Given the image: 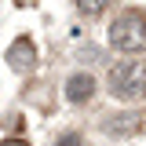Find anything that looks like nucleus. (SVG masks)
Segmentation results:
<instances>
[{
	"label": "nucleus",
	"instance_id": "f257e3e1",
	"mask_svg": "<svg viewBox=\"0 0 146 146\" xmlns=\"http://www.w3.org/2000/svg\"><path fill=\"white\" fill-rule=\"evenodd\" d=\"M110 44L117 51H143L146 48V11L143 7H128V11H121L113 18Z\"/></svg>",
	"mask_w": 146,
	"mask_h": 146
},
{
	"label": "nucleus",
	"instance_id": "f03ea898",
	"mask_svg": "<svg viewBox=\"0 0 146 146\" xmlns=\"http://www.w3.org/2000/svg\"><path fill=\"white\" fill-rule=\"evenodd\" d=\"M110 95L121 102H139L146 95V66L143 62H121L110 70Z\"/></svg>",
	"mask_w": 146,
	"mask_h": 146
},
{
	"label": "nucleus",
	"instance_id": "7ed1b4c3",
	"mask_svg": "<svg viewBox=\"0 0 146 146\" xmlns=\"http://www.w3.org/2000/svg\"><path fill=\"white\" fill-rule=\"evenodd\" d=\"M7 66H11L15 73H26V70L36 66V44L29 40V36H18L15 44L7 48Z\"/></svg>",
	"mask_w": 146,
	"mask_h": 146
},
{
	"label": "nucleus",
	"instance_id": "20e7f679",
	"mask_svg": "<svg viewBox=\"0 0 146 146\" xmlns=\"http://www.w3.org/2000/svg\"><path fill=\"white\" fill-rule=\"evenodd\" d=\"M66 95H70V102H88L95 95V77L91 73H73L66 80Z\"/></svg>",
	"mask_w": 146,
	"mask_h": 146
},
{
	"label": "nucleus",
	"instance_id": "39448f33",
	"mask_svg": "<svg viewBox=\"0 0 146 146\" xmlns=\"http://www.w3.org/2000/svg\"><path fill=\"white\" fill-rule=\"evenodd\" d=\"M77 7H80L84 15H99L102 7H110V0H77Z\"/></svg>",
	"mask_w": 146,
	"mask_h": 146
},
{
	"label": "nucleus",
	"instance_id": "423d86ee",
	"mask_svg": "<svg viewBox=\"0 0 146 146\" xmlns=\"http://www.w3.org/2000/svg\"><path fill=\"white\" fill-rule=\"evenodd\" d=\"M58 146H80V139L77 135H66V139H58Z\"/></svg>",
	"mask_w": 146,
	"mask_h": 146
},
{
	"label": "nucleus",
	"instance_id": "0eeeda50",
	"mask_svg": "<svg viewBox=\"0 0 146 146\" xmlns=\"http://www.w3.org/2000/svg\"><path fill=\"white\" fill-rule=\"evenodd\" d=\"M0 146H29V143H26V139H4Z\"/></svg>",
	"mask_w": 146,
	"mask_h": 146
}]
</instances>
